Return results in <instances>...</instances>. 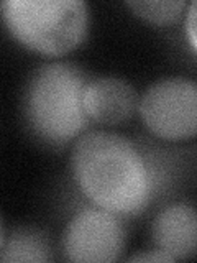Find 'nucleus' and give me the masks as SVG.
<instances>
[{"label":"nucleus","instance_id":"39448f33","mask_svg":"<svg viewBox=\"0 0 197 263\" xmlns=\"http://www.w3.org/2000/svg\"><path fill=\"white\" fill-rule=\"evenodd\" d=\"M125 249V229L113 212L84 209L76 214L63 235V250L71 261L109 263Z\"/></svg>","mask_w":197,"mask_h":263},{"label":"nucleus","instance_id":"9b49d317","mask_svg":"<svg viewBox=\"0 0 197 263\" xmlns=\"http://www.w3.org/2000/svg\"><path fill=\"white\" fill-rule=\"evenodd\" d=\"M130 261H174L169 255L163 253L160 250H151L148 253H138L135 257H131Z\"/></svg>","mask_w":197,"mask_h":263},{"label":"nucleus","instance_id":"f257e3e1","mask_svg":"<svg viewBox=\"0 0 197 263\" xmlns=\"http://www.w3.org/2000/svg\"><path fill=\"white\" fill-rule=\"evenodd\" d=\"M77 186L101 209L131 216L146 208L151 181L146 163L125 137L109 132L81 135L71 152Z\"/></svg>","mask_w":197,"mask_h":263},{"label":"nucleus","instance_id":"423d86ee","mask_svg":"<svg viewBox=\"0 0 197 263\" xmlns=\"http://www.w3.org/2000/svg\"><path fill=\"white\" fill-rule=\"evenodd\" d=\"M82 102L89 120L104 125H119L133 115L138 97L125 79L101 76L87 81Z\"/></svg>","mask_w":197,"mask_h":263},{"label":"nucleus","instance_id":"9d476101","mask_svg":"<svg viewBox=\"0 0 197 263\" xmlns=\"http://www.w3.org/2000/svg\"><path fill=\"white\" fill-rule=\"evenodd\" d=\"M186 33L187 38L191 41V45L197 51V0L189 5V10L186 15Z\"/></svg>","mask_w":197,"mask_h":263},{"label":"nucleus","instance_id":"7ed1b4c3","mask_svg":"<svg viewBox=\"0 0 197 263\" xmlns=\"http://www.w3.org/2000/svg\"><path fill=\"white\" fill-rule=\"evenodd\" d=\"M2 16L22 45L46 56L66 54L87 33L82 0H5Z\"/></svg>","mask_w":197,"mask_h":263},{"label":"nucleus","instance_id":"f03ea898","mask_svg":"<svg viewBox=\"0 0 197 263\" xmlns=\"http://www.w3.org/2000/svg\"><path fill=\"white\" fill-rule=\"evenodd\" d=\"M86 76L76 66L51 63L38 68L27 86L25 109L33 130L45 140L63 143L87 125L84 110Z\"/></svg>","mask_w":197,"mask_h":263},{"label":"nucleus","instance_id":"6e6552de","mask_svg":"<svg viewBox=\"0 0 197 263\" xmlns=\"http://www.w3.org/2000/svg\"><path fill=\"white\" fill-rule=\"evenodd\" d=\"M2 261H48L49 247L35 230L20 229L7 237L5 229H2Z\"/></svg>","mask_w":197,"mask_h":263},{"label":"nucleus","instance_id":"20e7f679","mask_svg":"<svg viewBox=\"0 0 197 263\" xmlns=\"http://www.w3.org/2000/svg\"><path fill=\"white\" fill-rule=\"evenodd\" d=\"M140 114L151 134L169 142L197 137V81H156L140 99Z\"/></svg>","mask_w":197,"mask_h":263},{"label":"nucleus","instance_id":"1a4fd4ad","mask_svg":"<svg viewBox=\"0 0 197 263\" xmlns=\"http://www.w3.org/2000/svg\"><path fill=\"white\" fill-rule=\"evenodd\" d=\"M127 7L146 22L168 25L179 18L186 8V2L183 0H128Z\"/></svg>","mask_w":197,"mask_h":263},{"label":"nucleus","instance_id":"0eeeda50","mask_svg":"<svg viewBox=\"0 0 197 263\" xmlns=\"http://www.w3.org/2000/svg\"><path fill=\"white\" fill-rule=\"evenodd\" d=\"M151 237L156 250L172 260H186L197 255V209L184 202L171 204L156 216Z\"/></svg>","mask_w":197,"mask_h":263}]
</instances>
